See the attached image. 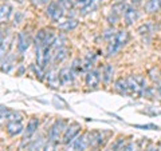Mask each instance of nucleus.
<instances>
[{"label": "nucleus", "instance_id": "nucleus-1", "mask_svg": "<svg viewBox=\"0 0 161 151\" xmlns=\"http://www.w3.org/2000/svg\"><path fill=\"white\" fill-rule=\"evenodd\" d=\"M128 42H129V32L125 31V29H122V31H118L117 34L114 35V38L109 42L108 56H113V55H115Z\"/></svg>", "mask_w": 161, "mask_h": 151}, {"label": "nucleus", "instance_id": "nucleus-2", "mask_svg": "<svg viewBox=\"0 0 161 151\" xmlns=\"http://www.w3.org/2000/svg\"><path fill=\"white\" fill-rule=\"evenodd\" d=\"M89 147H90V143H89V138L86 133V134L78 135L73 140H70L69 143H66L64 151H85Z\"/></svg>", "mask_w": 161, "mask_h": 151}, {"label": "nucleus", "instance_id": "nucleus-3", "mask_svg": "<svg viewBox=\"0 0 161 151\" xmlns=\"http://www.w3.org/2000/svg\"><path fill=\"white\" fill-rule=\"evenodd\" d=\"M128 84H129V91L132 95H141L144 94L145 88H147V82L145 78L141 75H134V76L128 78Z\"/></svg>", "mask_w": 161, "mask_h": 151}, {"label": "nucleus", "instance_id": "nucleus-4", "mask_svg": "<svg viewBox=\"0 0 161 151\" xmlns=\"http://www.w3.org/2000/svg\"><path fill=\"white\" fill-rule=\"evenodd\" d=\"M66 127H67L66 122H64L63 119L57 120V122H55V123L51 126V128H50V131H48V139H50V140H54V142H58L59 138L63 135Z\"/></svg>", "mask_w": 161, "mask_h": 151}, {"label": "nucleus", "instance_id": "nucleus-5", "mask_svg": "<svg viewBox=\"0 0 161 151\" xmlns=\"http://www.w3.org/2000/svg\"><path fill=\"white\" fill-rule=\"evenodd\" d=\"M51 59V47H36V64L44 68Z\"/></svg>", "mask_w": 161, "mask_h": 151}, {"label": "nucleus", "instance_id": "nucleus-6", "mask_svg": "<svg viewBox=\"0 0 161 151\" xmlns=\"http://www.w3.org/2000/svg\"><path fill=\"white\" fill-rule=\"evenodd\" d=\"M64 13V8L60 6L59 2H51L48 3V7H47V16L54 20V22H58V20L63 16Z\"/></svg>", "mask_w": 161, "mask_h": 151}, {"label": "nucleus", "instance_id": "nucleus-7", "mask_svg": "<svg viewBox=\"0 0 161 151\" xmlns=\"http://www.w3.org/2000/svg\"><path fill=\"white\" fill-rule=\"evenodd\" d=\"M80 131V126L78 123H73L66 127V130H64L63 133V137H62V143H69L70 140H73L75 137H78V134Z\"/></svg>", "mask_w": 161, "mask_h": 151}, {"label": "nucleus", "instance_id": "nucleus-8", "mask_svg": "<svg viewBox=\"0 0 161 151\" xmlns=\"http://www.w3.org/2000/svg\"><path fill=\"white\" fill-rule=\"evenodd\" d=\"M125 4L124 3H117V4H114V6L112 7V12H110V15H109V18H108V20H109V23L110 24H115L118 22V19H119V16H121V13H124V11H125Z\"/></svg>", "mask_w": 161, "mask_h": 151}, {"label": "nucleus", "instance_id": "nucleus-9", "mask_svg": "<svg viewBox=\"0 0 161 151\" xmlns=\"http://www.w3.org/2000/svg\"><path fill=\"white\" fill-rule=\"evenodd\" d=\"M75 74L73 72L71 67H63L62 70L59 71V79H60V84L63 86H69L73 83Z\"/></svg>", "mask_w": 161, "mask_h": 151}, {"label": "nucleus", "instance_id": "nucleus-10", "mask_svg": "<svg viewBox=\"0 0 161 151\" xmlns=\"http://www.w3.org/2000/svg\"><path fill=\"white\" fill-rule=\"evenodd\" d=\"M30 43H31V39H30L28 34L26 31L19 32V35H18V51L20 54L27 51L28 47H30Z\"/></svg>", "mask_w": 161, "mask_h": 151}, {"label": "nucleus", "instance_id": "nucleus-11", "mask_svg": "<svg viewBox=\"0 0 161 151\" xmlns=\"http://www.w3.org/2000/svg\"><path fill=\"white\" fill-rule=\"evenodd\" d=\"M39 127V120L36 118H31L30 119V122L27 124V127L24 128V137H23V143L26 142V140H28L30 138L32 137V135L36 133V130Z\"/></svg>", "mask_w": 161, "mask_h": 151}, {"label": "nucleus", "instance_id": "nucleus-12", "mask_svg": "<svg viewBox=\"0 0 161 151\" xmlns=\"http://www.w3.org/2000/svg\"><path fill=\"white\" fill-rule=\"evenodd\" d=\"M99 80H101V76H99L98 71L92 70V71L87 72V75H86V86L89 88H97L98 84H99Z\"/></svg>", "mask_w": 161, "mask_h": 151}, {"label": "nucleus", "instance_id": "nucleus-13", "mask_svg": "<svg viewBox=\"0 0 161 151\" xmlns=\"http://www.w3.org/2000/svg\"><path fill=\"white\" fill-rule=\"evenodd\" d=\"M124 19L128 26H132V24H134V22H137L138 11L134 7H126V9H125V12H124Z\"/></svg>", "mask_w": 161, "mask_h": 151}, {"label": "nucleus", "instance_id": "nucleus-14", "mask_svg": "<svg viewBox=\"0 0 161 151\" xmlns=\"http://www.w3.org/2000/svg\"><path fill=\"white\" fill-rule=\"evenodd\" d=\"M7 133L11 135V137H15V135L20 134L22 131H24V127L20 120H12V122H8L7 123Z\"/></svg>", "mask_w": 161, "mask_h": 151}, {"label": "nucleus", "instance_id": "nucleus-15", "mask_svg": "<svg viewBox=\"0 0 161 151\" xmlns=\"http://www.w3.org/2000/svg\"><path fill=\"white\" fill-rule=\"evenodd\" d=\"M12 6H9V4H3V6H0V24L3 23H7L9 18H11L12 15Z\"/></svg>", "mask_w": 161, "mask_h": 151}, {"label": "nucleus", "instance_id": "nucleus-16", "mask_svg": "<svg viewBox=\"0 0 161 151\" xmlns=\"http://www.w3.org/2000/svg\"><path fill=\"white\" fill-rule=\"evenodd\" d=\"M77 27H78V20L77 19H67V20H64V22H62L60 24H58V28L63 32H70V31H73V29H75Z\"/></svg>", "mask_w": 161, "mask_h": 151}, {"label": "nucleus", "instance_id": "nucleus-17", "mask_svg": "<svg viewBox=\"0 0 161 151\" xmlns=\"http://www.w3.org/2000/svg\"><path fill=\"white\" fill-rule=\"evenodd\" d=\"M99 6H101V0H89V2L83 6V8L80 9V12H82V15H87L90 12L97 11L99 8Z\"/></svg>", "mask_w": 161, "mask_h": 151}, {"label": "nucleus", "instance_id": "nucleus-18", "mask_svg": "<svg viewBox=\"0 0 161 151\" xmlns=\"http://www.w3.org/2000/svg\"><path fill=\"white\" fill-rule=\"evenodd\" d=\"M145 9L148 13H157L161 11V0H148L145 3Z\"/></svg>", "mask_w": 161, "mask_h": 151}, {"label": "nucleus", "instance_id": "nucleus-19", "mask_svg": "<svg viewBox=\"0 0 161 151\" xmlns=\"http://www.w3.org/2000/svg\"><path fill=\"white\" fill-rule=\"evenodd\" d=\"M67 55H69V49L66 47H59V48H57V51H55V54H54L53 63L54 64H58L60 62H63V60L67 58Z\"/></svg>", "mask_w": 161, "mask_h": 151}, {"label": "nucleus", "instance_id": "nucleus-20", "mask_svg": "<svg viewBox=\"0 0 161 151\" xmlns=\"http://www.w3.org/2000/svg\"><path fill=\"white\" fill-rule=\"evenodd\" d=\"M114 88L117 90L118 92L121 94H130L129 91V84H128V79H118L114 84Z\"/></svg>", "mask_w": 161, "mask_h": 151}, {"label": "nucleus", "instance_id": "nucleus-21", "mask_svg": "<svg viewBox=\"0 0 161 151\" xmlns=\"http://www.w3.org/2000/svg\"><path fill=\"white\" fill-rule=\"evenodd\" d=\"M113 74H114V68L112 64H106L102 70V79L105 83H110L113 79Z\"/></svg>", "mask_w": 161, "mask_h": 151}, {"label": "nucleus", "instance_id": "nucleus-22", "mask_svg": "<svg viewBox=\"0 0 161 151\" xmlns=\"http://www.w3.org/2000/svg\"><path fill=\"white\" fill-rule=\"evenodd\" d=\"M47 82H48V86L51 87H58L60 84V79H59V72H54V71H50L47 74Z\"/></svg>", "mask_w": 161, "mask_h": 151}, {"label": "nucleus", "instance_id": "nucleus-23", "mask_svg": "<svg viewBox=\"0 0 161 151\" xmlns=\"http://www.w3.org/2000/svg\"><path fill=\"white\" fill-rule=\"evenodd\" d=\"M124 146H125V138H118L112 146H110L108 151H122Z\"/></svg>", "mask_w": 161, "mask_h": 151}, {"label": "nucleus", "instance_id": "nucleus-24", "mask_svg": "<svg viewBox=\"0 0 161 151\" xmlns=\"http://www.w3.org/2000/svg\"><path fill=\"white\" fill-rule=\"evenodd\" d=\"M9 46H11V38H8V39L2 42V44H0V58H3L4 55H6Z\"/></svg>", "mask_w": 161, "mask_h": 151}, {"label": "nucleus", "instance_id": "nucleus-25", "mask_svg": "<svg viewBox=\"0 0 161 151\" xmlns=\"http://www.w3.org/2000/svg\"><path fill=\"white\" fill-rule=\"evenodd\" d=\"M70 67H71V70H73V72H74L75 75H77L78 72H80V71H82V70H83V66H82V62H80V60H79V59H77V60H74V62H73V64H71V66H70Z\"/></svg>", "mask_w": 161, "mask_h": 151}, {"label": "nucleus", "instance_id": "nucleus-26", "mask_svg": "<svg viewBox=\"0 0 161 151\" xmlns=\"http://www.w3.org/2000/svg\"><path fill=\"white\" fill-rule=\"evenodd\" d=\"M57 150V142H54V140H48V142L44 144V147L42 151H55Z\"/></svg>", "mask_w": 161, "mask_h": 151}, {"label": "nucleus", "instance_id": "nucleus-27", "mask_svg": "<svg viewBox=\"0 0 161 151\" xmlns=\"http://www.w3.org/2000/svg\"><path fill=\"white\" fill-rule=\"evenodd\" d=\"M12 68V56H9V60H6L2 66V71L3 72H9V70Z\"/></svg>", "mask_w": 161, "mask_h": 151}, {"label": "nucleus", "instance_id": "nucleus-28", "mask_svg": "<svg viewBox=\"0 0 161 151\" xmlns=\"http://www.w3.org/2000/svg\"><path fill=\"white\" fill-rule=\"evenodd\" d=\"M59 3L64 9H73V7H74V3L71 0H59Z\"/></svg>", "mask_w": 161, "mask_h": 151}, {"label": "nucleus", "instance_id": "nucleus-29", "mask_svg": "<svg viewBox=\"0 0 161 151\" xmlns=\"http://www.w3.org/2000/svg\"><path fill=\"white\" fill-rule=\"evenodd\" d=\"M122 151H137V144L133 143V142H130V143H128V144L124 146Z\"/></svg>", "mask_w": 161, "mask_h": 151}, {"label": "nucleus", "instance_id": "nucleus-30", "mask_svg": "<svg viewBox=\"0 0 161 151\" xmlns=\"http://www.w3.org/2000/svg\"><path fill=\"white\" fill-rule=\"evenodd\" d=\"M138 32H140L141 35L148 34V32H149V26H141V27L138 28Z\"/></svg>", "mask_w": 161, "mask_h": 151}, {"label": "nucleus", "instance_id": "nucleus-31", "mask_svg": "<svg viewBox=\"0 0 161 151\" xmlns=\"http://www.w3.org/2000/svg\"><path fill=\"white\" fill-rule=\"evenodd\" d=\"M32 3L35 6H42V4H46V3H51V0H32Z\"/></svg>", "mask_w": 161, "mask_h": 151}, {"label": "nucleus", "instance_id": "nucleus-32", "mask_svg": "<svg viewBox=\"0 0 161 151\" xmlns=\"http://www.w3.org/2000/svg\"><path fill=\"white\" fill-rule=\"evenodd\" d=\"M136 127H140V128H147V130H156V128H158L157 126H154V124H147V126H136Z\"/></svg>", "mask_w": 161, "mask_h": 151}, {"label": "nucleus", "instance_id": "nucleus-33", "mask_svg": "<svg viewBox=\"0 0 161 151\" xmlns=\"http://www.w3.org/2000/svg\"><path fill=\"white\" fill-rule=\"evenodd\" d=\"M75 2H77L78 4H82V6H85V4H86L89 0H75Z\"/></svg>", "mask_w": 161, "mask_h": 151}, {"label": "nucleus", "instance_id": "nucleus-34", "mask_svg": "<svg viewBox=\"0 0 161 151\" xmlns=\"http://www.w3.org/2000/svg\"><path fill=\"white\" fill-rule=\"evenodd\" d=\"M157 90H158V92H160V95H161V80L157 83Z\"/></svg>", "mask_w": 161, "mask_h": 151}, {"label": "nucleus", "instance_id": "nucleus-35", "mask_svg": "<svg viewBox=\"0 0 161 151\" xmlns=\"http://www.w3.org/2000/svg\"><path fill=\"white\" fill-rule=\"evenodd\" d=\"M3 42V32H2V29H0V44H2Z\"/></svg>", "mask_w": 161, "mask_h": 151}, {"label": "nucleus", "instance_id": "nucleus-36", "mask_svg": "<svg viewBox=\"0 0 161 151\" xmlns=\"http://www.w3.org/2000/svg\"><path fill=\"white\" fill-rule=\"evenodd\" d=\"M19 2H22V0H19Z\"/></svg>", "mask_w": 161, "mask_h": 151}]
</instances>
